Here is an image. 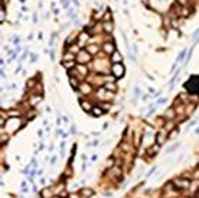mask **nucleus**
<instances>
[{"label": "nucleus", "instance_id": "obj_2", "mask_svg": "<svg viewBox=\"0 0 199 198\" xmlns=\"http://www.w3.org/2000/svg\"><path fill=\"white\" fill-rule=\"evenodd\" d=\"M78 61H80L81 64H82V62H87V61H89V54H88V52H84V51H81L80 55H78Z\"/></svg>", "mask_w": 199, "mask_h": 198}, {"label": "nucleus", "instance_id": "obj_6", "mask_svg": "<svg viewBox=\"0 0 199 198\" xmlns=\"http://www.w3.org/2000/svg\"><path fill=\"white\" fill-rule=\"evenodd\" d=\"M91 112H92V114H95V116H100V114H103V110H101V109H98V107L92 109Z\"/></svg>", "mask_w": 199, "mask_h": 198}, {"label": "nucleus", "instance_id": "obj_8", "mask_svg": "<svg viewBox=\"0 0 199 198\" xmlns=\"http://www.w3.org/2000/svg\"><path fill=\"white\" fill-rule=\"evenodd\" d=\"M78 70H80L81 74H87V68H84L82 65H81V67H78Z\"/></svg>", "mask_w": 199, "mask_h": 198}, {"label": "nucleus", "instance_id": "obj_7", "mask_svg": "<svg viewBox=\"0 0 199 198\" xmlns=\"http://www.w3.org/2000/svg\"><path fill=\"white\" fill-rule=\"evenodd\" d=\"M81 104H82V109H84V110H87V112H88V110H89V104H88V103H87V101H82V103H81Z\"/></svg>", "mask_w": 199, "mask_h": 198}, {"label": "nucleus", "instance_id": "obj_3", "mask_svg": "<svg viewBox=\"0 0 199 198\" xmlns=\"http://www.w3.org/2000/svg\"><path fill=\"white\" fill-rule=\"evenodd\" d=\"M175 184H176V185H180V188H186V187H189V182L185 181V179H176Z\"/></svg>", "mask_w": 199, "mask_h": 198}, {"label": "nucleus", "instance_id": "obj_5", "mask_svg": "<svg viewBox=\"0 0 199 198\" xmlns=\"http://www.w3.org/2000/svg\"><path fill=\"white\" fill-rule=\"evenodd\" d=\"M104 48H105V52L114 54V45H113V43H105V45H104Z\"/></svg>", "mask_w": 199, "mask_h": 198}, {"label": "nucleus", "instance_id": "obj_1", "mask_svg": "<svg viewBox=\"0 0 199 198\" xmlns=\"http://www.w3.org/2000/svg\"><path fill=\"white\" fill-rule=\"evenodd\" d=\"M111 71H113L114 77H117V78H120V77H123V75H124V67H123L121 64H114Z\"/></svg>", "mask_w": 199, "mask_h": 198}, {"label": "nucleus", "instance_id": "obj_9", "mask_svg": "<svg viewBox=\"0 0 199 198\" xmlns=\"http://www.w3.org/2000/svg\"><path fill=\"white\" fill-rule=\"evenodd\" d=\"M163 142V133H160L159 137H157V143H162Z\"/></svg>", "mask_w": 199, "mask_h": 198}, {"label": "nucleus", "instance_id": "obj_4", "mask_svg": "<svg viewBox=\"0 0 199 198\" xmlns=\"http://www.w3.org/2000/svg\"><path fill=\"white\" fill-rule=\"evenodd\" d=\"M114 64H120V61H121V55H120L119 52H114L113 54V59H111Z\"/></svg>", "mask_w": 199, "mask_h": 198}]
</instances>
